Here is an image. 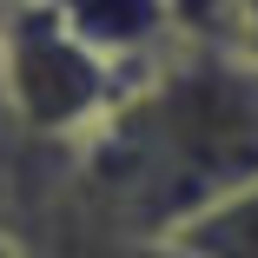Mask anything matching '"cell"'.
Returning a JSON list of instances; mask_svg holds the SVG:
<instances>
[{"instance_id":"cell-2","label":"cell","mask_w":258,"mask_h":258,"mask_svg":"<svg viewBox=\"0 0 258 258\" xmlns=\"http://www.w3.org/2000/svg\"><path fill=\"white\" fill-rule=\"evenodd\" d=\"M159 245L179 251V258H258V179L219 192L212 205H199Z\"/></svg>"},{"instance_id":"cell-1","label":"cell","mask_w":258,"mask_h":258,"mask_svg":"<svg viewBox=\"0 0 258 258\" xmlns=\"http://www.w3.org/2000/svg\"><path fill=\"white\" fill-rule=\"evenodd\" d=\"M7 106L33 133H73L113 106V73L93 46L53 14V7H20L7 27Z\"/></svg>"},{"instance_id":"cell-3","label":"cell","mask_w":258,"mask_h":258,"mask_svg":"<svg viewBox=\"0 0 258 258\" xmlns=\"http://www.w3.org/2000/svg\"><path fill=\"white\" fill-rule=\"evenodd\" d=\"M93 53L99 46H113V53H126V46H146L159 40L172 27V0H46Z\"/></svg>"},{"instance_id":"cell-4","label":"cell","mask_w":258,"mask_h":258,"mask_svg":"<svg viewBox=\"0 0 258 258\" xmlns=\"http://www.w3.org/2000/svg\"><path fill=\"white\" fill-rule=\"evenodd\" d=\"M0 258H20V245H14V232H0Z\"/></svg>"}]
</instances>
